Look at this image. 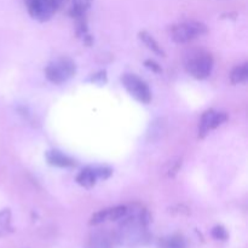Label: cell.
<instances>
[{
  "label": "cell",
  "mask_w": 248,
  "mask_h": 248,
  "mask_svg": "<svg viewBox=\"0 0 248 248\" xmlns=\"http://www.w3.org/2000/svg\"><path fill=\"white\" fill-rule=\"evenodd\" d=\"M148 223H149V216L147 211H140L131 216L126 213L123 223L119 227L118 241L130 248L145 245L149 241Z\"/></svg>",
  "instance_id": "6da1fadb"
},
{
  "label": "cell",
  "mask_w": 248,
  "mask_h": 248,
  "mask_svg": "<svg viewBox=\"0 0 248 248\" xmlns=\"http://www.w3.org/2000/svg\"><path fill=\"white\" fill-rule=\"evenodd\" d=\"M186 69L189 74L198 80L208 78L213 69V58L205 51H195L186 58Z\"/></svg>",
  "instance_id": "7a4b0ae2"
},
{
  "label": "cell",
  "mask_w": 248,
  "mask_h": 248,
  "mask_svg": "<svg viewBox=\"0 0 248 248\" xmlns=\"http://www.w3.org/2000/svg\"><path fill=\"white\" fill-rule=\"evenodd\" d=\"M75 72H77V67H75L74 61L68 57H60L52 61L46 67L45 75L51 82L60 85L74 77Z\"/></svg>",
  "instance_id": "3957f363"
},
{
  "label": "cell",
  "mask_w": 248,
  "mask_h": 248,
  "mask_svg": "<svg viewBox=\"0 0 248 248\" xmlns=\"http://www.w3.org/2000/svg\"><path fill=\"white\" fill-rule=\"evenodd\" d=\"M207 33V27L201 22H184L174 24L170 29L171 39L177 44H186Z\"/></svg>",
  "instance_id": "277c9868"
},
{
  "label": "cell",
  "mask_w": 248,
  "mask_h": 248,
  "mask_svg": "<svg viewBox=\"0 0 248 248\" xmlns=\"http://www.w3.org/2000/svg\"><path fill=\"white\" fill-rule=\"evenodd\" d=\"M121 81H123L125 89L127 90L128 93L133 98H136L140 103H150L152 92H150L148 85L142 79L136 77L135 74H124L123 78H121Z\"/></svg>",
  "instance_id": "5b68a950"
},
{
  "label": "cell",
  "mask_w": 248,
  "mask_h": 248,
  "mask_svg": "<svg viewBox=\"0 0 248 248\" xmlns=\"http://www.w3.org/2000/svg\"><path fill=\"white\" fill-rule=\"evenodd\" d=\"M228 120L227 113L215 110H207L201 116L200 125H199V137L203 138L208 135L212 130L219 127L222 124Z\"/></svg>",
  "instance_id": "8992f818"
},
{
  "label": "cell",
  "mask_w": 248,
  "mask_h": 248,
  "mask_svg": "<svg viewBox=\"0 0 248 248\" xmlns=\"http://www.w3.org/2000/svg\"><path fill=\"white\" fill-rule=\"evenodd\" d=\"M27 6L29 15L40 22L50 19L56 12L51 6L50 0H27Z\"/></svg>",
  "instance_id": "52a82bcc"
},
{
  "label": "cell",
  "mask_w": 248,
  "mask_h": 248,
  "mask_svg": "<svg viewBox=\"0 0 248 248\" xmlns=\"http://www.w3.org/2000/svg\"><path fill=\"white\" fill-rule=\"evenodd\" d=\"M127 211L128 208L126 206H116V207L102 210L92 216L91 219H90V225H98L104 222H109V220L123 219Z\"/></svg>",
  "instance_id": "ba28073f"
},
{
  "label": "cell",
  "mask_w": 248,
  "mask_h": 248,
  "mask_svg": "<svg viewBox=\"0 0 248 248\" xmlns=\"http://www.w3.org/2000/svg\"><path fill=\"white\" fill-rule=\"evenodd\" d=\"M46 160L48 164L56 167H72L75 165L74 160L58 150H51V152L46 153Z\"/></svg>",
  "instance_id": "9c48e42d"
},
{
  "label": "cell",
  "mask_w": 248,
  "mask_h": 248,
  "mask_svg": "<svg viewBox=\"0 0 248 248\" xmlns=\"http://www.w3.org/2000/svg\"><path fill=\"white\" fill-rule=\"evenodd\" d=\"M97 177L96 173H94V170L92 167H86V169L82 170L77 177L78 184H80L84 188L90 189L96 184Z\"/></svg>",
  "instance_id": "30bf717a"
},
{
  "label": "cell",
  "mask_w": 248,
  "mask_h": 248,
  "mask_svg": "<svg viewBox=\"0 0 248 248\" xmlns=\"http://www.w3.org/2000/svg\"><path fill=\"white\" fill-rule=\"evenodd\" d=\"M86 248H113V245L108 235L104 232H96L90 237Z\"/></svg>",
  "instance_id": "8fae6325"
},
{
  "label": "cell",
  "mask_w": 248,
  "mask_h": 248,
  "mask_svg": "<svg viewBox=\"0 0 248 248\" xmlns=\"http://www.w3.org/2000/svg\"><path fill=\"white\" fill-rule=\"evenodd\" d=\"M138 35H140V39L143 41V44H144V45L147 46V47L149 48V50H152L153 52L155 53V55L161 56V57H165V56H166V53H165L164 48H162L161 46L159 45V43H157V41L155 40V39L153 38V36L150 35V34L148 33V31H140V33L138 34Z\"/></svg>",
  "instance_id": "7c38bea8"
},
{
  "label": "cell",
  "mask_w": 248,
  "mask_h": 248,
  "mask_svg": "<svg viewBox=\"0 0 248 248\" xmlns=\"http://www.w3.org/2000/svg\"><path fill=\"white\" fill-rule=\"evenodd\" d=\"M248 78V64L247 63H242V64L237 65L232 69V74H230V81L232 84L237 85L242 84L247 80Z\"/></svg>",
  "instance_id": "4fadbf2b"
},
{
  "label": "cell",
  "mask_w": 248,
  "mask_h": 248,
  "mask_svg": "<svg viewBox=\"0 0 248 248\" xmlns=\"http://www.w3.org/2000/svg\"><path fill=\"white\" fill-rule=\"evenodd\" d=\"M92 0H73V7L70 10V16L74 18L85 16V12L90 9Z\"/></svg>",
  "instance_id": "5bb4252c"
},
{
  "label": "cell",
  "mask_w": 248,
  "mask_h": 248,
  "mask_svg": "<svg viewBox=\"0 0 248 248\" xmlns=\"http://www.w3.org/2000/svg\"><path fill=\"white\" fill-rule=\"evenodd\" d=\"M160 248H186V244L181 235H172L160 241Z\"/></svg>",
  "instance_id": "9a60e30c"
},
{
  "label": "cell",
  "mask_w": 248,
  "mask_h": 248,
  "mask_svg": "<svg viewBox=\"0 0 248 248\" xmlns=\"http://www.w3.org/2000/svg\"><path fill=\"white\" fill-rule=\"evenodd\" d=\"M10 228V212L7 210L0 212V235L7 232Z\"/></svg>",
  "instance_id": "2e32d148"
},
{
  "label": "cell",
  "mask_w": 248,
  "mask_h": 248,
  "mask_svg": "<svg viewBox=\"0 0 248 248\" xmlns=\"http://www.w3.org/2000/svg\"><path fill=\"white\" fill-rule=\"evenodd\" d=\"M212 236L216 240H227L228 239V232L222 225H217L212 229Z\"/></svg>",
  "instance_id": "e0dca14e"
},
{
  "label": "cell",
  "mask_w": 248,
  "mask_h": 248,
  "mask_svg": "<svg viewBox=\"0 0 248 248\" xmlns=\"http://www.w3.org/2000/svg\"><path fill=\"white\" fill-rule=\"evenodd\" d=\"M94 173H96L97 179H107L111 176V170L108 169V167H94Z\"/></svg>",
  "instance_id": "ac0fdd59"
},
{
  "label": "cell",
  "mask_w": 248,
  "mask_h": 248,
  "mask_svg": "<svg viewBox=\"0 0 248 248\" xmlns=\"http://www.w3.org/2000/svg\"><path fill=\"white\" fill-rule=\"evenodd\" d=\"M144 65L148 68V69H150V70H152V72H154V73H160V72H161V67H160V65L157 64L156 62H154V61H152V60H147V61H145Z\"/></svg>",
  "instance_id": "d6986e66"
},
{
  "label": "cell",
  "mask_w": 248,
  "mask_h": 248,
  "mask_svg": "<svg viewBox=\"0 0 248 248\" xmlns=\"http://www.w3.org/2000/svg\"><path fill=\"white\" fill-rule=\"evenodd\" d=\"M67 2H68V0H50L51 6H52V9L55 10V11H57V10H60L61 7L64 6Z\"/></svg>",
  "instance_id": "ffe728a7"
}]
</instances>
